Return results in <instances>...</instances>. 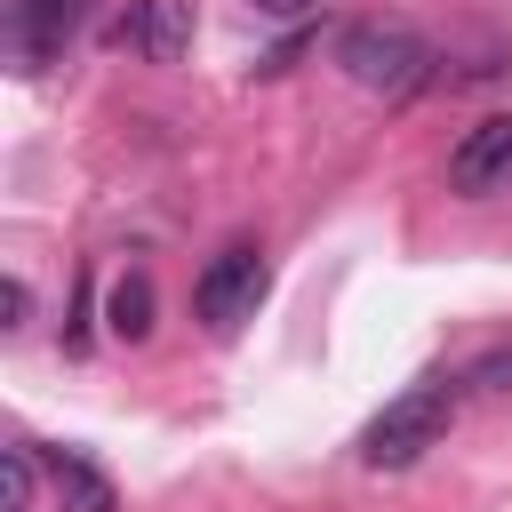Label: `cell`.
<instances>
[{"label": "cell", "mask_w": 512, "mask_h": 512, "mask_svg": "<svg viewBox=\"0 0 512 512\" xmlns=\"http://www.w3.org/2000/svg\"><path fill=\"white\" fill-rule=\"evenodd\" d=\"M112 40L144 64H184L192 48V0H128L112 16Z\"/></svg>", "instance_id": "4"}, {"label": "cell", "mask_w": 512, "mask_h": 512, "mask_svg": "<svg viewBox=\"0 0 512 512\" xmlns=\"http://www.w3.org/2000/svg\"><path fill=\"white\" fill-rule=\"evenodd\" d=\"M448 416H456V392L448 384H416V392L384 400L368 416V432H360V464L368 472H408L416 456H432L448 440Z\"/></svg>", "instance_id": "2"}, {"label": "cell", "mask_w": 512, "mask_h": 512, "mask_svg": "<svg viewBox=\"0 0 512 512\" xmlns=\"http://www.w3.org/2000/svg\"><path fill=\"white\" fill-rule=\"evenodd\" d=\"M248 8H256V16H280V24H296V16H312L320 0H248Z\"/></svg>", "instance_id": "11"}, {"label": "cell", "mask_w": 512, "mask_h": 512, "mask_svg": "<svg viewBox=\"0 0 512 512\" xmlns=\"http://www.w3.org/2000/svg\"><path fill=\"white\" fill-rule=\"evenodd\" d=\"M336 64H344V80L368 88V96H408V88H424L432 48H424V32L400 24V16H360V24L336 32Z\"/></svg>", "instance_id": "1"}, {"label": "cell", "mask_w": 512, "mask_h": 512, "mask_svg": "<svg viewBox=\"0 0 512 512\" xmlns=\"http://www.w3.org/2000/svg\"><path fill=\"white\" fill-rule=\"evenodd\" d=\"M472 392H512V352H488V360H472V376H464Z\"/></svg>", "instance_id": "9"}, {"label": "cell", "mask_w": 512, "mask_h": 512, "mask_svg": "<svg viewBox=\"0 0 512 512\" xmlns=\"http://www.w3.org/2000/svg\"><path fill=\"white\" fill-rule=\"evenodd\" d=\"M40 456H48V496H56V512H120L112 480H104L80 448H40Z\"/></svg>", "instance_id": "7"}, {"label": "cell", "mask_w": 512, "mask_h": 512, "mask_svg": "<svg viewBox=\"0 0 512 512\" xmlns=\"http://www.w3.org/2000/svg\"><path fill=\"white\" fill-rule=\"evenodd\" d=\"M448 184H456L464 200H480V192L512 184V112H488V120H472V128H464V144L448 152Z\"/></svg>", "instance_id": "6"}, {"label": "cell", "mask_w": 512, "mask_h": 512, "mask_svg": "<svg viewBox=\"0 0 512 512\" xmlns=\"http://www.w3.org/2000/svg\"><path fill=\"white\" fill-rule=\"evenodd\" d=\"M96 0H8V48L24 72H40L48 56H64V40L88 24Z\"/></svg>", "instance_id": "5"}, {"label": "cell", "mask_w": 512, "mask_h": 512, "mask_svg": "<svg viewBox=\"0 0 512 512\" xmlns=\"http://www.w3.org/2000/svg\"><path fill=\"white\" fill-rule=\"evenodd\" d=\"M104 328H112L120 344H144V336H152V280H144V272H120V280H112Z\"/></svg>", "instance_id": "8"}, {"label": "cell", "mask_w": 512, "mask_h": 512, "mask_svg": "<svg viewBox=\"0 0 512 512\" xmlns=\"http://www.w3.org/2000/svg\"><path fill=\"white\" fill-rule=\"evenodd\" d=\"M0 304H8V328H24V320H32V288H24V280H8V288H0Z\"/></svg>", "instance_id": "10"}, {"label": "cell", "mask_w": 512, "mask_h": 512, "mask_svg": "<svg viewBox=\"0 0 512 512\" xmlns=\"http://www.w3.org/2000/svg\"><path fill=\"white\" fill-rule=\"evenodd\" d=\"M264 288H272L264 256H256L248 240H232V248H216V256L200 264V280H192V312H200V320H208L216 336H232L240 320H256Z\"/></svg>", "instance_id": "3"}]
</instances>
